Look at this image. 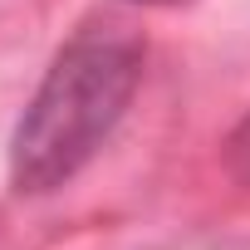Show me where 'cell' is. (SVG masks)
Returning <instances> with one entry per match:
<instances>
[{
	"mask_svg": "<svg viewBox=\"0 0 250 250\" xmlns=\"http://www.w3.org/2000/svg\"><path fill=\"white\" fill-rule=\"evenodd\" d=\"M147 64V40L128 25L98 15L79 25L54 64L44 69L35 98L25 103L10 138V182L25 196L69 187L98 147L118 133Z\"/></svg>",
	"mask_w": 250,
	"mask_h": 250,
	"instance_id": "6da1fadb",
	"label": "cell"
},
{
	"mask_svg": "<svg viewBox=\"0 0 250 250\" xmlns=\"http://www.w3.org/2000/svg\"><path fill=\"white\" fill-rule=\"evenodd\" d=\"M226 167H230V177L235 182H245L250 187V113L230 128V138H226Z\"/></svg>",
	"mask_w": 250,
	"mask_h": 250,
	"instance_id": "7a4b0ae2",
	"label": "cell"
},
{
	"mask_svg": "<svg viewBox=\"0 0 250 250\" xmlns=\"http://www.w3.org/2000/svg\"><path fill=\"white\" fill-rule=\"evenodd\" d=\"M138 5H182V0H138Z\"/></svg>",
	"mask_w": 250,
	"mask_h": 250,
	"instance_id": "3957f363",
	"label": "cell"
}]
</instances>
